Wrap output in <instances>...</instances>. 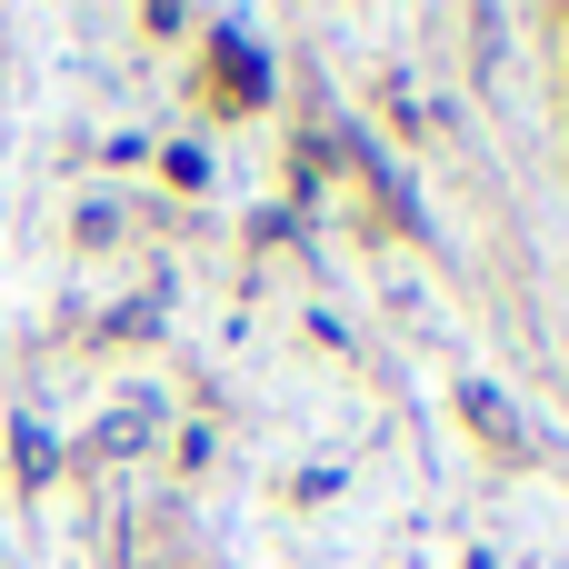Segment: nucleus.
<instances>
[{"label": "nucleus", "mask_w": 569, "mask_h": 569, "mask_svg": "<svg viewBox=\"0 0 569 569\" xmlns=\"http://www.w3.org/2000/svg\"><path fill=\"white\" fill-rule=\"evenodd\" d=\"M460 420H470V430H480V440H500V450H510V460H520V450H530V430H520V420H510V400H500V390H480V380H470V390H460Z\"/></svg>", "instance_id": "f257e3e1"}]
</instances>
